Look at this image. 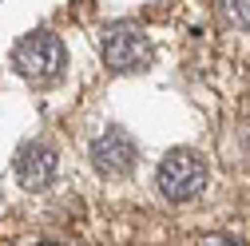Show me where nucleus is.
I'll use <instances>...</instances> for the list:
<instances>
[{
	"instance_id": "nucleus-1",
	"label": "nucleus",
	"mask_w": 250,
	"mask_h": 246,
	"mask_svg": "<svg viewBox=\"0 0 250 246\" xmlns=\"http://www.w3.org/2000/svg\"><path fill=\"white\" fill-rule=\"evenodd\" d=\"M12 64L24 80H32V83H48L56 80L60 72H64L68 64V56H64V44H60L56 32H28L16 52H12Z\"/></svg>"
},
{
	"instance_id": "nucleus-2",
	"label": "nucleus",
	"mask_w": 250,
	"mask_h": 246,
	"mask_svg": "<svg viewBox=\"0 0 250 246\" xmlns=\"http://www.w3.org/2000/svg\"><path fill=\"white\" fill-rule=\"evenodd\" d=\"M159 195L171 199V203H187V199H195L203 191V183H207V163L199 151H171V155L159 163Z\"/></svg>"
},
{
	"instance_id": "nucleus-3",
	"label": "nucleus",
	"mask_w": 250,
	"mask_h": 246,
	"mask_svg": "<svg viewBox=\"0 0 250 246\" xmlns=\"http://www.w3.org/2000/svg\"><path fill=\"white\" fill-rule=\"evenodd\" d=\"M100 48H104V64L111 72H143L151 64V56H155L151 52V40L139 32V28H131V24L107 28L104 40H100Z\"/></svg>"
},
{
	"instance_id": "nucleus-4",
	"label": "nucleus",
	"mask_w": 250,
	"mask_h": 246,
	"mask_svg": "<svg viewBox=\"0 0 250 246\" xmlns=\"http://www.w3.org/2000/svg\"><path fill=\"white\" fill-rule=\"evenodd\" d=\"M139 159V151H135V139L123 131V127H111L104 131L96 143H91V163H96L104 175H127Z\"/></svg>"
},
{
	"instance_id": "nucleus-5",
	"label": "nucleus",
	"mask_w": 250,
	"mask_h": 246,
	"mask_svg": "<svg viewBox=\"0 0 250 246\" xmlns=\"http://www.w3.org/2000/svg\"><path fill=\"white\" fill-rule=\"evenodd\" d=\"M56 151L48 143H24L16 151V183L24 191H44L56 179Z\"/></svg>"
},
{
	"instance_id": "nucleus-6",
	"label": "nucleus",
	"mask_w": 250,
	"mask_h": 246,
	"mask_svg": "<svg viewBox=\"0 0 250 246\" xmlns=\"http://www.w3.org/2000/svg\"><path fill=\"white\" fill-rule=\"evenodd\" d=\"M223 20L230 28H250V0H223Z\"/></svg>"
},
{
	"instance_id": "nucleus-7",
	"label": "nucleus",
	"mask_w": 250,
	"mask_h": 246,
	"mask_svg": "<svg viewBox=\"0 0 250 246\" xmlns=\"http://www.w3.org/2000/svg\"><path fill=\"white\" fill-rule=\"evenodd\" d=\"M199 246H242V242L230 234H207V238H199Z\"/></svg>"
},
{
	"instance_id": "nucleus-8",
	"label": "nucleus",
	"mask_w": 250,
	"mask_h": 246,
	"mask_svg": "<svg viewBox=\"0 0 250 246\" xmlns=\"http://www.w3.org/2000/svg\"><path fill=\"white\" fill-rule=\"evenodd\" d=\"M36 246H60V242H36Z\"/></svg>"
}]
</instances>
